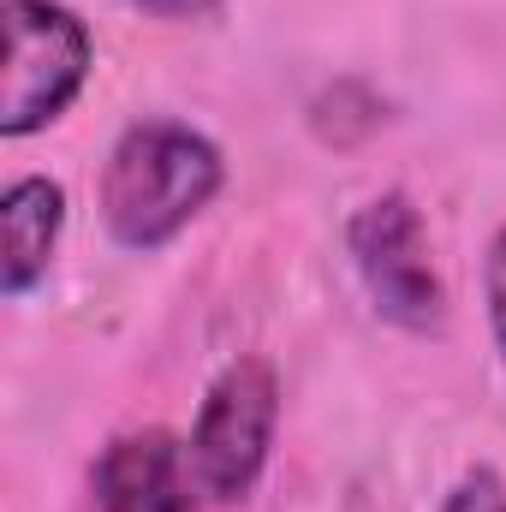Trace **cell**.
I'll return each instance as SVG.
<instances>
[{
    "instance_id": "5b68a950",
    "label": "cell",
    "mask_w": 506,
    "mask_h": 512,
    "mask_svg": "<svg viewBox=\"0 0 506 512\" xmlns=\"http://www.w3.org/2000/svg\"><path fill=\"white\" fill-rule=\"evenodd\" d=\"M197 483L191 459L167 429L120 435L96 459V507L102 512H191Z\"/></svg>"
},
{
    "instance_id": "277c9868",
    "label": "cell",
    "mask_w": 506,
    "mask_h": 512,
    "mask_svg": "<svg viewBox=\"0 0 506 512\" xmlns=\"http://www.w3.org/2000/svg\"><path fill=\"white\" fill-rule=\"evenodd\" d=\"M346 245H352V268H358L364 292L376 298V310L393 328H411V334L441 328L447 292H441L435 262H429L423 215H417V203H411L405 191L370 197V203L352 215Z\"/></svg>"
},
{
    "instance_id": "6da1fadb",
    "label": "cell",
    "mask_w": 506,
    "mask_h": 512,
    "mask_svg": "<svg viewBox=\"0 0 506 512\" xmlns=\"http://www.w3.org/2000/svg\"><path fill=\"white\" fill-rule=\"evenodd\" d=\"M221 149L179 120L131 126L102 167V221L114 245L161 251L179 239L221 191Z\"/></svg>"
},
{
    "instance_id": "ba28073f",
    "label": "cell",
    "mask_w": 506,
    "mask_h": 512,
    "mask_svg": "<svg viewBox=\"0 0 506 512\" xmlns=\"http://www.w3.org/2000/svg\"><path fill=\"white\" fill-rule=\"evenodd\" d=\"M441 512H506V483L495 471H465V477L447 489Z\"/></svg>"
},
{
    "instance_id": "52a82bcc",
    "label": "cell",
    "mask_w": 506,
    "mask_h": 512,
    "mask_svg": "<svg viewBox=\"0 0 506 512\" xmlns=\"http://www.w3.org/2000/svg\"><path fill=\"white\" fill-rule=\"evenodd\" d=\"M483 298H489V334H495V352L506 364V227L489 239V262H483Z\"/></svg>"
},
{
    "instance_id": "7a4b0ae2",
    "label": "cell",
    "mask_w": 506,
    "mask_h": 512,
    "mask_svg": "<svg viewBox=\"0 0 506 512\" xmlns=\"http://www.w3.org/2000/svg\"><path fill=\"white\" fill-rule=\"evenodd\" d=\"M0 137H30L72 108L90 78V30L60 0H6Z\"/></svg>"
},
{
    "instance_id": "3957f363",
    "label": "cell",
    "mask_w": 506,
    "mask_h": 512,
    "mask_svg": "<svg viewBox=\"0 0 506 512\" xmlns=\"http://www.w3.org/2000/svg\"><path fill=\"white\" fill-rule=\"evenodd\" d=\"M274 417H280V387L262 358H239L221 382L209 387L197 429H191V483L203 501H245L251 483L268 465L274 447Z\"/></svg>"
},
{
    "instance_id": "8992f818",
    "label": "cell",
    "mask_w": 506,
    "mask_h": 512,
    "mask_svg": "<svg viewBox=\"0 0 506 512\" xmlns=\"http://www.w3.org/2000/svg\"><path fill=\"white\" fill-rule=\"evenodd\" d=\"M66 227V191L54 179H12L0 197V292L24 298L60 245Z\"/></svg>"
}]
</instances>
